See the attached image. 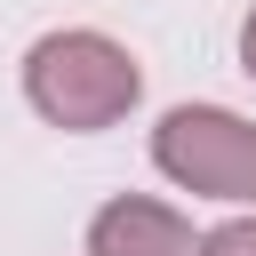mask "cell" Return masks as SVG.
Listing matches in <instances>:
<instances>
[{"mask_svg":"<svg viewBox=\"0 0 256 256\" xmlns=\"http://www.w3.org/2000/svg\"><path fill=\"white\" fill-rule=\"evenodd\" d=\"M136 96H144V64L96 24H64L24 48V104L64 136L120 128L136 112Z\"/></svg>","mask_w":256,"mask_h":256,"instance_id":"6da1fadb","label":"cell"},{"mask_svg":"<svg viewBox=\"0 0 256 256\" xmlns=\"http://www.w3.org/2000/svg\"><path fill=\"white\" fill-rule=\"evenodd\" d=\"M152 168L192 200L256 208V120L232 104H176L152 128Z\"/></svg>","mask_w":256,"mask_h":256,"instance_id":"7a4b0ae2","label":"cell"},{"mask_svg":"<svg viewBox=\"0 0 256 256\" xmlns=\"http://www.w3.org/2000/svg\"><path fill=\"white\" fill-rule=\"evenodd\" d=\"M88 256H200V232L184 208L152 192H120L88 216Z\"/></svg>","mask_w":256,"mask_h":256,"instance_id":"3957f363","label":"cell"},{"mask_svg":"<svg viewBox=\"0 0 256 256\" xmlns=\"http://www.w3.org/2000/svg\"><path fill=\"white\" fill-rule=\"evenodd\" d=\"M200 256H256V216H224L216 232H200Z\"/></svg>","mask_w":256,"mask_h":256,"instance_id":"277c9868","label":"cell"},{"mask_svg":"<svg viewBox=\"0 0 256 256\" xmlns=\"http://www.w3.org/2000/svg\"><path fill=\"white\" fill-rule=\"evenodd\" d=\"M240 72H248V80H256V8H248V16H240Z\"/></svg>","mask_w":256,"mask_h":256,"instance_id":"5b68a950","label":"cell"}]
</instances>
